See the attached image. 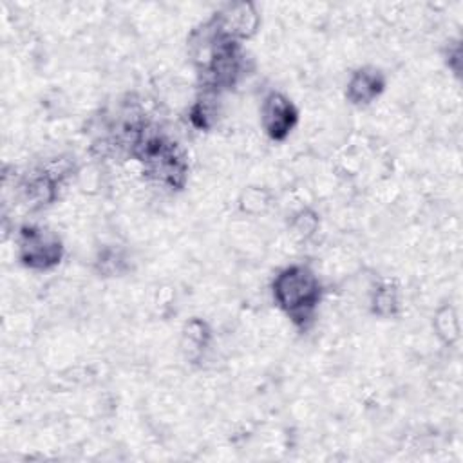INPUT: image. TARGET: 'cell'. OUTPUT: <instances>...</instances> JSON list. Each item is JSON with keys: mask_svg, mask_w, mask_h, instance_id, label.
<instances>
[{"mask_svg": "<svg viewBox=\"0 0 463 463\" xmlns=\"http://www.w3.org/2000/svg\"><path fill=\"white\" fill-rule=\"evenodd\" d=\"M271 288L277 306L297 326H306L313 318L322 289L318 277L307 266L293 264L280 269Z\"/></svg>", "mask_w": 463, "mask_h": 463, "instance_id": "cell-1", "label": "cell"}, {"mask_svg": "<svg viewBox=\"0 0 463 463\" xmlns=\"http://www.w3.org/2000/svg\"><path fill=\"white\" fill-rule=\"evenodd\" d=\"M134 154L145 172L168 186H181L186 179V163L175 143L159 134H141L134 143Z\"/></svg>", "mask_w": 463, "mask_h": 463, "instance_id": "cell-2", "label": "cell"}, {"mask_svg": "<svg viewBox=\"0 0 463 463\" xmlns=\"http://www.w3.org/2000/svg\"><path fill=\"white\" fill-rule=\"evenodd\" d=\"M18 255L31 269H51L60 264L63 246L52 232L38 226H24L18 237Z\"/></svg>", "mask_w": 463, "mask_h": 463, "instance_id": "cell-3", "label": "cell"}, {"mask_svg": "<svg viewBox=\"0 0 463 463\" xmlns=\"http://www.w3.org/2000/svg\"><path fill=\"white\" fill-rule=\"evenodd\" d=\"M298 121V112L295 105L280 92L271 90L260 107V123L264 132L275 139L282 141L289 136Z\"/></svg>", "mask_w": 463, "mask_h": 463, "instance_id": "cell-4", "label": "cell"}, {"mask_svg": "<svg viewBox=\"0 0 463 463\" xmlns=\"http://www.w3.org/2000/svg\"><path fill=\"white\" fill-rule=\"evenodd\" d=\"M257 24H259V18H257V13H255L251 4H233V5H228L213 20V27L221 34H224V36H228V38H232L235 42H239L241 38L250 36L255 31Z\"/></svg>", "mask_w": 463, "mask_h": 463, "instance_id": "cell-5", "label": "cell"}, {"mask_svg": "<svg viewBox=\"0 0 463 463\" xmlns=\"http://www.w3.org/2000/svg\"><path fill=\"white\" fill-rule=\"evenodd\" d=\"M383 87L385 80L382 72L373 67H364L353 72V76L349 78L345 96L354 105H367L382 94Z\"/></svg>", "mask_w": 463, "mask_h": 463, "instance_id": "cell-6", "label": "cell"}, {"mask_svg": "<svg viewBox=\"0 0 463 463\" xmlns=\"http://www.w3.org/2000/svg\"><path fill=\"white\" fill-rule=\"evenodd\" d=\"M400 307L398 288L391 282H383L373 295V311L380 317H392Z\"/></svg>", "mask_w": 463, "mask_h": 463, "instance_id": "cell-7", "label": "cell"}, {"mask_svg": "<svg viewBox=\"0 0 463 463\" xmlns=\"http://www.w3.org/2000/svg\"><path fill=\"white\" fill-rule=\"evenodd\" d=\"M317 215L313 212H307V210H302L295 215V221H293V230L295 233L302 235V237H309L315 228H317Z\"/></svg>", "mask_w": 463, "mask_h": 463, "instance_id": "cell-8", "label": "cell"}, {"mask_svg": "<svg viewBox=\"0 0 463 463\" xmlns=\"http://www.w3.org/2000/svg\"><path fill=\"white\" fill-rule=\"evenodd\" d=\"M436 322H443L445 324V327H439L438 333L445 335L449 342L458 336V322H456V317H454V313L450 309H445L443 313H439Z\"/></svg>", "mask_w": 463, "mask_h": 463, "instance_id": "cell-9", "label": "cell"}]
</instances>
